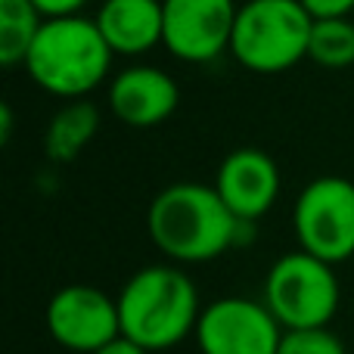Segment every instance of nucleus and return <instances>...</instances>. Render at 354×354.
Instances as JSON below:
<instances>
[{
    "label": "nucleus",
    "mask_w": 354,
    "mask_h": 354,
    "mask_svg": "<svg viewBox=\"0 0 354 354\" xmlns=\"http://www.w3.org/2000/svg\"><path fill=\"white\" fill-rule=\"evenodd\" d=\"M100 131V109L91 100H68L44 131V153L50 162H75Z\"/></svg>",
    "instance_id": "obj_13"
},
{
    "label": "nucleus",
    "mask_w": 354,
    "mask_h": 354,
    "mask_svg": "<svg viewBox=\"0 0 354 354\" xmlns=\"http://www.w3.org/2000/svg\"><path fill=\"white\" fill-rule=\"evenodd\" d=\"M93 354H153V351H147L143 345H137L134 339H128V336H118V339H112L109 345H103V348L93 351Z\"/></svg>",
    "instance_id": "obj_19"
},
{
    "label": "nucleus",
    "mask_w": 354,
    "mask_h": 354,
    "mask_svg": "<svg viewBox=\"0 0 354 354\" xmlns=\"http://www.w3.org/2000/svg\"><path fill=\"white\" fill-rule=\"evenodd\" d=\"M314 16L301 0H249L239 6L230 53L255 75H280L308 59Z\"/></svg>",
    "instance_id": "obj_4"
},
{
    "label": "nucleus",
    "mask_w": 354,
    "mask_h": 354,
    "mask_svg": "<svg viewBox=\"0 0 354 354\" xmlns=\"http://www.w3.org/2000/svg\"><path fill=\"white\" fill-rule=\"evenodd\" d=\"M255 224L239 221L218 189L208 183L180 180L156 193L147 212V230L156 249L171 264H205L233 245L245 243Z\"/></svg>",
    "instance_id": "obj_1"
},
{
    "label": "nucleus",
    "mask_w": 354,
    "mask_h": 354,
    "mask_svg": "<svg viewBox=\"0 0 354 354\" xmlns=\"http://www.w3.org/2000/svg\"><path fill=\"white\" fill-rule=\"evenodd\" d=\"M199 292L180 264L140 268L118 292L122 336L147 351H165L189 339L199 324Z\"/></svg>",
    "instance_id": "obj_2"
},
{
    "label": "nucleus",
    "mask_w": 354,
    "mask_h": 354,
    "mask_svg": "<svg viewBox=\"0 0 354 354\" xmlns=\"http://www.w3.org/2000/svg\"><path fill=\"white\" fill-rule=\"evenodd\" d=\"M44 320L56 345L78 354H93L122 336L118 299L87 283H72L53 292Z\"/></svg>",
    "instance_id": "obj_8"
},
{
    "label": "nucleus",
    "mask_w": 354,
    "mask_h": 354,
    "mask_svg": "<svg viewBox=\"0 0 354 354\" xmlns=\"http://www.w3.org/2000/svg\"><path fill=\"white\" fill-rule=\"evenodd\" d=\"M41 10L44 19H62V16H81L91 0H31Z\"/></svg>",
    "instance_id": "obj_18"
},
{
    "label": "nucleus",
    "mask_w": 354,
    "mask_h": 354,
    "mask_svg": "<svg viewBox=\"0 0 354 354\" xmlns=\"http://www.w3.org/2000/svg\"><path fill=\"white\" fill-rule=\"evenodd\" d=\"M115 53L109 50L97 19H47L25 56V72L41 91L62 100H87L106 78Z\"/></svg>",
    "instance_id": "obj_3"
},
{
    "label": "nucleus",
    "mask_w": 354,
    "mask_h": 354,
    "mask_svg": "<svg viewBox=\"0 0 354 354\" xmlns=\"http://www.w3.org/2000/svg\"><path fill=\"white\" fill-rule=\"evenodd\" d=\"M97 25L115 56H143L165 44L162 0H103Z\"/></svg>",
    "instance_id": "obj_12"
},
{
    "label": "nucleus",
    "mask_w": 354,
    "mask_h": 354,
    "mask_svg": "<svg viewBox=\"0 0 354 354\" xmlns=\"http://www.w3.org/2000/svg\"><path fill=\"white\" fill-rule=\"evenodd\" d=\"M165 10V44L162 47L180 62L218 59L230 50L236 25V0H162Z\"/></svg>",
    "instance_id": "obj_9"
},
{
    "label": "nucleus",
    "mask_w": 354,
    "mask_h": 354,
    "mask_svg": "<svg viewBox=\"0 0 354 354\" xmlns=\"http://www.w3.org/2000/svg\"><path fill=\"white\" fill-rule=\"evenodd\" d=\"M277 354H348L345 342L330 333V326H317V330H286Z\"/></svg>",
    "instance_id": "obj_16"
},
{
    "label": "nucleus",
    "mask_w": 354,
    "mask_h": 354,
    "mask_svg": "<svg viewBox=\"0 0 354 354\" xmlns=\"http://www.w3.org/2000/svg\"><path fill=\"white\" fill-rule=\"evenodd\" d=\"M109 112L128 128H159L180 106V87L159 66H128L109 81Z\"/></svg>",
    "instance_id": "obj_11"
},
{
    "label": "nucleus",
    "mask_w": 354,
    "mask_h": 354,
    "mask_svg": "<svg viewBox=\"0 0 354 354\" xmlns=\"http://www.w3.org/2000/svg\"><path fill=\"white\" fill-rule=\"evenodd\" d=\"M308 59L320 68H348L354 66V22L348 19H314Z\"/></svg>",
    "instance_id": "obj_15"
},
{
    "label": "nucleus",
    "mask_w": 354,
    "mask_h": 354,
    "mask_svg": "<svg viewBox=\"0 0 354 354\" xmlns=\"http://www.w3.org/2000/svg\"><path fill=\"white\" fill-rule=\"evenodd\" d=\"M283 333L264 301L227 295L202 308L193 336L202 354H277Z\"/></svg>",
    "instance_id": "obj_7"
},
{
    "label": "nucleus",
    "mask_w": 354,
    "mask_h": 354,
    "mask_svg": "<svg viewBox=\"0 0 354 354\" xmlns=\"http://www.w3.org/2000/svg\"><path fill=\"white\" fill-rule=\"evenodd\" d=\"M299 249L326 264H342L354 255V183L348 177H314L292 208Z\"/></svg>",
    "instance_id": "obj_6"
},
{
    "label": "nucleus",
    "mask_w": 354,
    "mask_h": 354,
    "mask_svg": "<svg viewBox=\"0 0 354 354\" xmlns=\"http://www.w3.org/2000/svg\"><path fill=\"white\" fill-rule=\"evenodd\" d=\"M314 19H348L354 12V0H301Z\"/></svg>",
    "instance_id": "obj_17"
},
{
    "label": "nucleus",
    "mask_w": 354,
    "mask_h": 354,
    "mask_svg": "<svg viewBox=\"0 0 354 354\" xmlns=\"http://www.w3.org/2000/svg\"><path fill=\"white\" fill-rule=\"evenodd\" d=\"M212 187L239 221L255 224L274 208L280 196V168L264 149L239 147L224 156Z\"/></svg>",
    "instance_id": "obj_10"
},
{
    "label": "nucleus",
    "mask_w": 354,
    "mask_h": 354,
    "mask_svg": "<svg viewBox=\"0 0 354 354\" xmlns=\"http://www.w3.org/2000/svg\"><path fill=\"white\" fill-rule=\"evenodd\" d=\"M47 19L31 0H0V62L6 68L25 66L31 44Z\"/></svg>",
    "instance_id": "obj_14"
},
{
    "label": "nucleus",
    "mask_w": 354,
    "mask_h": 354,
    "mask_svg": "<svg viewBox=\"0 0 354 354\" xmlns=\"http://www.w3.org/2000/svg\"><path fill=\"white\" fill-rule=\"evenodd\" d=\"M264 305L283 330L330 326L339 311V280L333 264L295 249L280 255L264 277Z\"/></svg>",
    "instance_id": "obj_5"
},
{
    "label": "nucleus",
    "mask_w": 354,
    "mask_h": 354,
    "mask_svg": "<svg viewBox=\"0 0 354 354\" xmlns=\"http://www.w3.org/2000/svg\"><path fill=\"white\" fill-rule=\"evenodd\" d=\"M10 128H12V109L10 106H0V140H10Z\"/></svg>",
    "instance_id": "obj_20"
}]
</instances>
